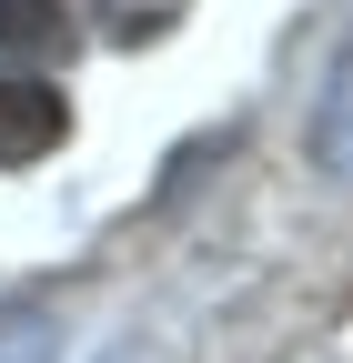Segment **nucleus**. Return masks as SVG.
<instances>
[{
	"mask_svg": "<svg viewBox=\"0 0 353 363\" xmlns=\"http://www.w3.org/2000/svg\"><path fill=\"white\" fill-rule=\"evenodd\" d=\"M303 142H313V172L353 192V40L333 51V71H323V101H313V131H303Z\"/></svg>",
	"mask_w": 353,
	"mask_h": 363,
	"instance_id": "2",
	"label": "nucleus"
},
{
	"mask_svg": "<svg viewBox=\"0 0 353 363\" xmlns=\"http://www.w3.org/2000/svg\"><path fill=\"white\" fill-rule=\"evenodd\" d=\"M91 21H101L111 51H142V40H172L192 21V0H91Z\"/></svg>",
	"mask_w": 353,
	"mask_h": 363,
	"instance_id": "4",
	"label": "nucleus"
},
{
	"mask_svg": "<svg viewBox=\"0 0 353 363\" xmlns=\"http://www.w3.org/2000/svg\"><path fill=\"white\" fill-rule=\"evenodd\" d=\"M0 363H51V323L40 313H11L0 323Z\"/></svg>",
	"mask_w": 353,
	"mask_h": 363,
	"instance_id": "5",
	"label": "nucleus"
},
{
	"mask_svg": "<svg viewBox=\"0 0 353 363\" xmlns=\"http://www.w3.org/2000/svg\"><path fill=\"white\" fill-rule=\"evenodd\" d=\"M71 142V101L40 71H0V172H30Z\"/></svg>",
	"mask_w": 353,
	"mask_h": 363,
	"instance_id": "1",
	"label": "nucleus"
},
{
	"mask_svg": "<svg viewBox=\"0 0 353 363\" xmlns=\"http://www.w3.org/2000/svg\"><path fill=\"white\" fill-rule=\"evenodd\" d=\"M0 51H11V61L71 51V0H0Z\"/></svg>",
	"mask_w": 353,
	"mask_h": 363,
	"instance_id": "3",
	"label": "nucleus"
}]
</instances>
